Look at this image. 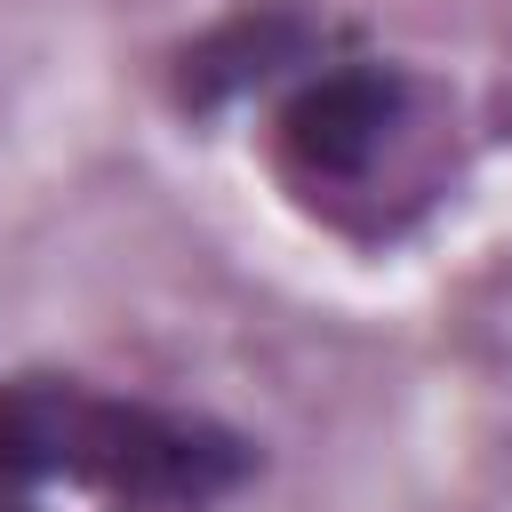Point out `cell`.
<instances>
[{"mask_svg":"<svg viewBox=\"0 0 512 512\" xmlns=\"http://www.w3.org/2000/svg\"><path fill=\"white\" fill-rule=\"evenodd\" d=\"M0 480H80L128 512H200L248 480V448L80 384H16L0 392Z\"/></svg>","mask_w":512,"mask_h":512,"instance_id":"obj_1","label":"cell"},{"mask_svg":"<svg viewBox=\"0 0 512 512\" xmlns=\"http://www.w3.org/2000/svg\"><path fill=\"white\" fill-rule=\"evenodd\" d=\"M392 128H400V80L392 72H320L280 112V144L304 176H360Z\"/></svg>","mask_w":512,"mask_h":512,"instance_id":"obj_2","label":"cell"},{"mask_svg":"<svg viewBox=\"0 0 512 512\" xmlns=\"http://www.w3.org/2000/svg\"><path fill=\"white\" fill-rule=\"evenodd\" d=\"M296 48H304V32H296L288 16H240L232 32H216V40H200V48L184 56V88H192V96L248 88V80H264L272 64H288Z\"/></svg>","mask_w":512,"mask_h":512,"instance_id":"obj_3","label":"cell"}]
</instances>
